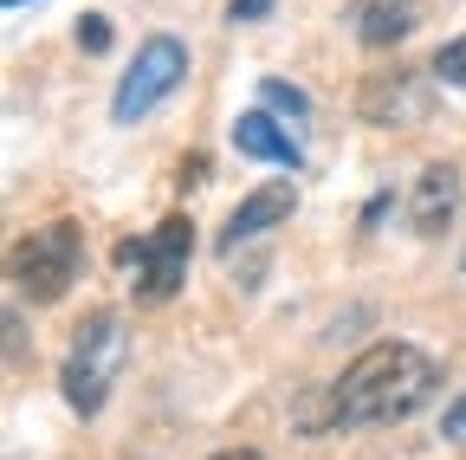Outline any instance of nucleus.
I'll use <instances>...</instances> for the list:
<instances>
[{"label": "nucleus", "mask_w": 466, "mask_h": 460, "mask_svg": "<svg viewBox=\"0 0 466 460\" xmlns=\"http://www.w3.org/2000/svg\"><path fill=\"white\" fill-rule=\"evenodd\" d=\"M259 104L272 110V118H285V124H305V118H311V97L291 91L285 78H259Z\"/></svg>", "instance_id": "nucleus-11"}, {"label": "nucleus", "mask_w": 466, "mask_h": 460, "mask_svg": "<svg viewBox=\"0 0 466 460\" xmlns=\"http://www.w3.org/2000/svg\"><path fill=\"white\" fill-rule=\"evenodd\" d=\"M434 78H441V85H460V91H466V39H447V46L434 52Z\"/></svg>", "instance_id": "nucleus-12"}, {"label": "nucleus", "mask_w": 466, "mask_h": 460, "mask_svg": "<svg viewBox=\"0 0 466 460\" xmlns=\"http://www.w3.org/2000/svg\"><path fill=\"white\" fill-rule=\"evenodd\" d=\"M182 78H188V46L175 39V33H149V39L137 46L130 72L116 78L110 118H116V124H137V118H149V110H156L162 97H175V85H182Z\"/></svg>", "instance_id": "nucleus-5"}, {"label": "nucleus", "mask_w": 466, "mask_h": 460, "mask_svg": "<svg viewBox=\"0 0 466 460\" xmlns=\"http://www.w3.org/2000/svg\"><path fill=\"white\" fill-rule=\"evenodd\" d=\"M233 149L253 156V162H272V169H299V162H305V156H299V143H291V130L272 118L266 104H259V110H247V118L233 124Z\"/></svg>", "instance_id": "nucleus-8"}, {"label": "nucleus", "mask_w": 466, "mask_h": 460, "mask_svg": "<svg viewBox=\"0 0 466 460\" xmlns=\"http://www.w3.org/2000/svg\"><path fill=\"white\" fill-rule=\"evenodd\" d=\"M363 110L370 118H428V91L415 85V72H395V78H370V91H363Z\"/></svg>", "instance_id": "nucleus-10"}, {"label": "nucleus", "mask_w": 466, "mask_h": 460, "mask_svg": "<svg viewBox=\"0 0 466 460\" xmlns=\"http://www.w3.org/2000/svg\"><path fill=\"white\" fill-rule=\"evenodd\" d=\"M227 14H233V20H266V14H272V0H233Z\"/></svg>", "instance_id": "nucleus-15"}, {"label": "nucleus", "mask_w": 466, "mask_h": 460, "mask_svg": "<svg viewBox=\"0 0 466 460\" xmlns=\"http://www.w3.org/2000/svg\"><path fill=\"white\" fill-rule=\"evenodd\" d=\"M421 26V0H363L357 7V39L363 46H395Z\"/></svg>", "instance_id": "nucleus-9"}, {"label": "nucleus", "mask_w": 466, "mask_h": 460, "mask_svg": "<svg viewBox=\"0 0 466 460\" xmlns=\"http://www.w3.org/2000/svg\"><path fill=\"white\" fill-rule=\"evenodd\" d=\"M188 253H195V220H188V214H168L156 234L116 247V266L137 279L130 292H137L143 305H168L175 292H182V279H188Z\"/></svg>", "instance_id": "nucleus-4"}, {"label": "nucleus", "mask_w": 466, "mask_h": 460, "mask_svg": "<svg viewBox=\"0 0 466 460\" xmlns=\"http://www.w3.org/2000/svg\"><path fill=\"white\" fill-rule=\"evenodd\" d=\"M460 208V169L453 162H428L421 182H415V201H408V214H415V234H447V220Z\"/></svg>", "instance_id": "nucleus-7"}, {"label": "nucleus", "mask_w": 466, "mask_h": 460, "mask_svg": "<svg viewBox=\"0 0 466 460\" xmlns=\"http://www.w3.org/2000/svg\"><path fill=\"white\" fill-rule=\"evenodd\" d=\"M130 357V337H124V318L116 312H91L78 331H72V351H66V370H58V389H66V402L78 415H97L104 395L116 383V370H124Z\"/></svg>", "instance_id": "nucleus-2"}, {"label": "nucleus", "mask_w": 466, "mask_h": 460, "mask_svg": "<svg viewBox=\"0 0 466 460\" xmlns=\"http://www.w3.org/2000/svg\"><path fill=\"white\" fill-rule=\"evenodd\" d=\"M214 460H259V454H253V447H220Z\"/></svg>", "instance_id": "nucleus-16"}, {"label": "nucleus", "mask_w": 466, "mask_h": 460, "mask_svg": "<svg viewBox=\"0 0 466 460\" xmlns=\"http://www.w3.org/2000/svg\"><path fill=\"white\" fill-rule=\"evenodd\" d=\"M291 208H299V189H291V182H266V189H253L240 208L227 214V227H220V253H240L247 240L266 234V227H279Z\"/></svg>", "instance_id": "nucleus-6"}, {"label": "nucleus", "mask_w": 466, "mask_h": 460, "mask_svg": "<svg viewBox=\"0 0 466 460\" xmlns=\"http://www.w3.org/2000/svg\"><path fill=\"white\" fill-rule=\"evenodd\" d=\"M78 46H85V52H104V46H110V20H104V14H85V20H78Z\"/></svg>", "instance_id": "nucleus-13"}, {"label": "nucleus", "mask_w": 466, "mask_h": 460, "mask_svg": "<svg viewBox=\"0 0 466 460\" xmlns=\"http://www.w3.org/2000/svg\"><path fill=\"white\" fill-rule=\"evenodd\" d=\"M441 434L466 447V395H453V402H447V415H441Z\"/></svg>", "instance_id": "nucleus-14"}, {"label": "nucleus", "mask_w": 466, "mask_h": 460, "mask_svg": "<svg viewBox=\"0 0 466 460\" xmlns=\"http://www.w3.org/2000/svg\"><path fill=\"white\" fill-rule=\"evenodd\" d=\"M7 7H26V0H7Z\"/></svg>", "instance_id": "nucleus-17"}, {"label": "nucleus", "mask_w": 466, "mask_h": 460, "mask_svg": "<svg viewBox=\"0 0 466 460\" xmlns=\"http://www.w3.org/2000/svg\"><path fill=\"white\" fill-rule=\"evenodd\" d=\"M78 266H85V234L78 220H46L14 247V285L33 299V305H58L78 285Z\"/></svg>", "instance_id": "nucleus-3"}, {"label": "nucleus", "mask_w": 466, "mask_h": 460, "mask_svg": "<svg viewBox=\"0 0 466 460\" xmlns=\"http://www.w3.org/2000/svg\"><path fill=\"white\" fill-rule=\"evenodd\" d=\"M434 395V357L415 343H370V351L330 383V422L337 428H382L408 422Z\"/></svg>", "instance_id": "nucleus-1"}]
</instances>
